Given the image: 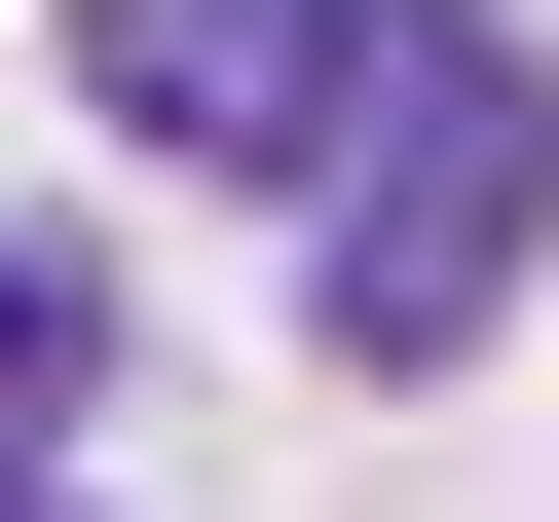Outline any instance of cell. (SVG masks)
I'll return each mask as SVG.
<instances>
[{
  "instance_id": "obj_1",
  "label": "cell",
  "mask_w": 559,
  "mask_h": 522,
  "mask_svg": "<svg viewBox=\"0 0 559 522\" xmlns=\"http://www.w3.org/2000/svg\"><path fill=\"white\" fill-rule=\"evenodd\" d=\"M522 261H559V75H522V38L411 75L373 150H299V336H336V373H448Z\"/></svg>"
},
{
  "instance_id": "obj_2",
  "label": "cell",
  "mask_w": 559,
  "mask_h": 522,
  "mask_svg": "<svg viewBox=\"0 0 559 522\" xmlns=\"http://www.w3.org/2000/svg\"><path fill=\"white\" fill-rule=\"evenodd\" d=\"M522 0H75V75H112V150H224V187H299V150H373L411 75H485Z\"/></svg>"
},
{
  "instance_id": "obj_3",
  "label": "cell",
  "mask_w": 559,
  "mask_h": 522,
  "mask_svg": "<svg viewBox=\"0 0 559 522\" xmlns=\"http://www.w3.org/2000/svg\"><path fill=\"white\" fill-rule=\"evenodd\" d=\"M75 373H112V261H75V224H0V485L75 448Z\"/></svg>"
},
{
  "instance_id": "obj_4",
  "label": "cell",
  "mask_w": 559,
  "mask_h": 522,
  "mask_svg": "<svg viewBox=\"0 0 559 522\" xmlns=\"http://www.w3.org/2000/svg\"><path fill=\"white\" fill-rule=\"evenodd\" d=\"M0 522H75V485H0Z\"/></svg>"
}]
</instances>
